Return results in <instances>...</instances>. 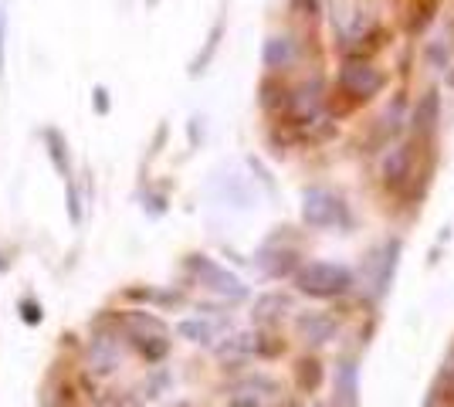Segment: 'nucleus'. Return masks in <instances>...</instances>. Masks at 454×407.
I'll list each match as a JSON object with an SVG mask.
<instances>
[{"label":"nucleus","instance_id":"2eb2a0df","mask_svg":"<svg viewBox=\"0 0 454 407\" xmlns=\"http://www.w3.org/2000/svg\"><path fill=\"white\" fill-rule=\"evenodd\" d=\"M217 41H221V24L210 31V38H207V48H204V55H197V61L190 65V75H200L204 72V65H207L210 59H214V51H217Z\"/></svg>","mask_w":454,"mask_h":407},{"label":"nucleus","instance_id":"0eeeda50","mask_svg":"<svg viewBox=\"0 0 454 407\" xmlns=\"http://www.w3.org/2000/svg\"><path fill=\"white\" fill-rule=\"evenodd\" d=\"M336 390L342 407H360V367L353 360H342L336 370Z\"/></svg>","mask_w":454,"mask_h":407},{"label":"nucleus","instance_id":"39448f33","mask_svg":"<svg viewBox=\"0 0 454 407\" xmlns=\"http://www.w3.org/2000/svg\"><path fill=\"white\" fill-rule=\"evenodd\" d=\"M187 269L200 278V286H207V289L214 292H224V295H234V299H241L245 295V286H241V278L238 275H231V271H224L221 265H214L210 258H204V254H193L187 262Z\"/></svg>","mask_w":454,"mask_h":407},{"label":"nucleus","instance_id":"412c9836","mask_svg":"<svg viewBox=\"0 0 454 407\" xmlns=\"http://www.w3.org/2000/svg\"><path fill=\"white\" fill-rule=\"evenodd\" d=\"M448 78H451V85H454V68H451V75H448Z\"/></svg>","mask_w":454,"mask_h":407},{"label":"nucleus","instance_id":"ddd939ff","mask_svg":"<svg viewBox=\"0 0 454 407\" xmlns=\"http://www.w3.org/2000/svg\"><path fill=\"white\" fill-rule=\"evenodd\" d=\"M176 333H180L184 340H190V343H210V340H214V326H210L207 319H184V323L176 326Z\"/></svg>","mask_w":454,"mask_h":407},{"label":"nucleus","instance_id":"9b49d317","mask_svg":"<svg viewBox=\"0 0 454 407\" xmlns=\"http://www.w3.org/2000/svg\"><path fill=\"white\" fill-rule=\"evenodd\" d=\"M411 160H414L411 146H400L397 153L387 160V184H390V187H403V184H407V174H411Z\"/></svg>","mask_w":454,"mask_h":407},{"label":"nucleus","instance_id":"9d476101","mask_svg":"<svg viewBox=\"0 0 454 407\" xmlns=\"http://www.w3.org/2000/svg\"><path fill=\"white\" fill-rule=\"evenodd\" d=\"M437 109H441V98H437V92H427L424 96V102L417 106V113H414V133L420 136H427L431 129L437 126Z\"/></svg>","mask_w":454,"mask_h":407},{"label":"nucleus","instance_id":"f8f14e48","mask_svg":"<svg viewBox=\"0 0 454 407\" xmlns=\"http://www.w3.org/2000/svg\"><path fill=\"white\" fill-rule=\"evenodd\" d=\"M44 139H48V153H51L55 170L68 180V146H65V136L58 133V129H44Z\"/></svg>","mask_w":454,"mask_h":407},{"label":"nucleus","instance_id":"1a4fd4ad","mask_svg":"<svg viewBox=\"0 0 454 407\" xmlns=\"http://www.w3.org/2000/svg\"><path fill=\"white\" fill-rule=\"evenodd\" d=\"M265 65L268 68H288L292 61H295V41L292 38H285V35H275V38H268L265 41Z\"/></svg>","mask_w":454,"mask_h":407},{"label":"nucleus","instance_id":"4468645a","mask_svg":"<svg viewBox=\"0 0 454 407\" xmlns=\"http://www.w3.org/2000/svg\"><path fill=\"white\" fill-rule=\"evenodd\" d=\"M282 309H288V299L278 295V292H271V295H262V299H258V312H254V316H258L262 323H275V319L282 316Z\"/></svg>","mask_w":454,"mask_h":407},{"label":"nucleus","instance_id":"20e7f679","mask_svg":"<svg viewBox=\"0 0 454 407\" xmlns=\"http://www.w3.org/2000/svg\"><path fill=\"white\" fill-rule=\"evenodd\" d=\"M387 85V75L370 61H346L340 68V89L353 98H373Z\"/></svg>","mask_w":454,"mask_h":407},{"label":"nucleus","instance_id":"6ab92c4d","mask_svg":"<svg viewBox=\"0 0 454 407\" xmlns=\"http://www.w3.org/2000/svg\"><path fill=\"white\" fill-rule=\"evenodd\" d=\"M4 35H7V24H4V7H0V75H4Z\"/></svg>","mask_w":454,"mask_h":407},{"label":"nucleus","instance_id":"7ed1b4c3","mask_svg":"<svg viewBox=\"0 0 454 407\" xmlns=\"http://www.w3.org/2000/svg\"><path fill=\"white\" fill-rule=\"evenodd\" d=\"M302 221L309 228H336V224L346 221V204L336 194L312 187L302 197Z\"/></svg>","mask_w":454,"mask_h":407},{"label":"nucleus","instance_id":"6e6552de","mask_svg":"<svg viewBox=\"0 0 454 407\" xmlns=\"http://www.w3.org/2000/svg\"><path fill=\"white\" fill-rule=\"evenodd\" d=\"M119 364V347H115L113 336H95L89 343V367L95 373H113Z\"/></svg>","mask_w":454,"mask_h":407},{"label":"nucleus","instance_id":"423d86ee","mask_svg":"<svg viewBox=\"0 0 454 407\" xmlns=\"http://www.w3.org/2000/svg\"><path fill=\"white\" fill-rule=\"evenodd\" d=\"M299 336L305 343H325L336 336V319L329 312H305L299 319Z\"/></svg>","mask_w":454,"mask_h":407},{"label":"nucleus","instance_id":"f03ea898","mask_svg":"<svg viewBox=\"0 0 454 407\" xmlns=\"http://www.w3.org/2000/svg\"><path fill=\"white\" fill-rule=\"evenodd\" d=\"M122 330L129 333V340H133V347L150 360V364H156V360H163L167 356V349H170V340H167V326L156 319V316H150V312H126L122 316Z\"/></svg>","mask_w":454,"mask_h":407},{"label":"nucleus","instance_id":"4be33fe9","mask_svg":"<svg viewBox=\"0 0 454 407\" xmlns=\"http://www.w3.org/2000/svg\"><path fill=\"white\" fill-rule=\"evenodd\" d=\"M176 407H193V404H176Z\"/></svg>","mask_w":454,"mask_h":407},{"label":"nucleus","instance_id":"5701e85b","mask_svg":"<svg viewBox=\"0 0 454 407\" xmlns=\"http://www.w3.org/2000/svg\"><path fill=\"white\" fill-rule=\"evenodd\" d=\"M316 407H325V404H316Z\"/></svg>","mask_w":454,"mask_h":407},{"label":"nucleus","instance_id":"f257e3e1","mask_svg":"<svg viewBox=\"0 0 454 407\" xmlns=\"http://www.w3.org/2000/svg\"><path fill=\"white\" fill-rule=\"evenodd\" d=\"M295 286L305 292V295H316V299H333V295H342V292L353 286V275L342 265H333V262H309L295 271Z\"/></svg>","mask_w":454,"mask_h":407},{"label":"nucleus","instance_id":"dca6fc26","mask_svg":"<svg viewBox=\"0 0 454 407\" xmlns=\"http://www.w3.org/2000/svg\"><path fill=\"white\" fill-rule=\"evenodd\" d=\"M302 384L305 387H316L319 384V364H312V360L302 364Z\"/></svg>","mask_w":454,"mask_h":407},{"label":"nucleus","instance_id":"b1692460","mask_svg":"<svg viewBox=\"0 0 454 407\" xmlns=\"http://www.w3.org/2000/svg\"><path fill=\"white\" fill-rule=\"evenodd\" d=\"M150 4H156V0H150Z\"/></svg>","mask_w":454,"mask_h":407},{"label":"nucleus","instance_id":"a211bd4d","mask_svg":"<svg viewBox=\"0 0 454 407\" xmlns=\"http://www.w3.org/2000/svg\"><path fill=\"white\" fill-rule=\"evenodd\" d=\"M106 96H109V92L98 85V89H95V109H98V113H109V98Z\"/></svg>","mask_w":454,"mask_h":407},{"label":"nucleus","instance_id":"aec40b11","mask_svg":"<svg viewBox=\"0 0 454 407\" xmlns=\"http://www.w3.org/2000/svg\"><path fill=\"white\" fill-rule=\"evenodd\" d=\"M227 407H262V404H258L254 397H234V401H231Z\"/></svg>","mask_w":454,"mask_h":407},{"label":"nucleus","instance_id":"f3484780","mask_svg":"<svg viewBox=\"0 0 454 407\" xmlns=\"http://www.w3.org/2000/svg\"><path fill=\"white\" fill-rule=\"evenodd\" d=\"M20 309H24V319H27V323H41V306H35V302H24Z\"/></svg>","mask_w":454,"mask_h":407}]
</instances>
